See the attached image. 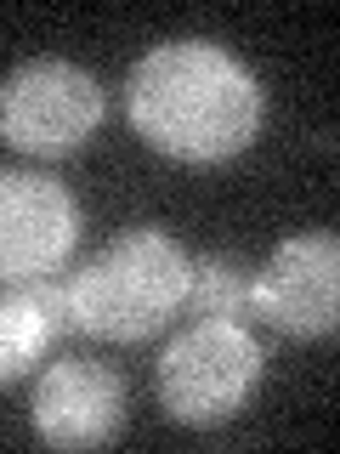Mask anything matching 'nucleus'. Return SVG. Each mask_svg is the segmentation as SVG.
Returning <instances> with one entry per match:
<instances>
[{
    "instance_id": "nucleus-1",
    "label": "nucleus",
    "mask_w": 340,
    "mask_h": 454,
    "mask_svg": "<svg viewBox=\"0 0 340 454\" xmlns=\"http://www.w3.org/2000/svg\"><path fill=\"white\" fill-rule=\"evenodd\" d=\"M125 114L153 153L182 165L238 160L267 120V91L227 46L165 40L125 80Z\"/></svg>"
},
{
    "instance_id": "nucleus-2",
    "label": "nucleus",
    "mask_w": 340,
    "mask_h": 454,
    "mask_svg": "<svg viewBox=\"0 0 340 454\" xmlns=\"http://www.w3.org/2000/svg\"><path fill=\"white\" fill-rule=\"evenodd\" d=\"M193 255L165 233V227H131L108 239L91 262L80 267L68 290V330L91 340H148L159 335L188 301Z\"/></svg>"
},
{
    "instance_id": "nucleus-3",
    "label": "nucleus",
    "mask_w": 340,
    "mask_h": 454,
    "mask_svg": "<svg viewBox=\"0 0 340 454\" xmlns=\"http://www.w3.org/2000/svg\"><path fill=\"white\" fill-rule=\"evenodd\" d=\"M267 352L238 318L188 324L159 358V403L182 426H221L261 387Z\"/></svg>"
},
{
    "instance_id": "nucleus-4",
    "label": "nucleus",
    "mask_w": 340,
    "mask_h": 454,
    "mask_svg": "<svg viewBox=\"0 0 340 454\" xmlns=\"http://www.w3.org/2000/svg\"><path fill=\"white\" fill-rule=\"evenodd\" d=\"M103 85L80 63L63 57H28L0 80V142L28 160H63L103 125Z\"/></svg>"
},
{
    "instance_id": "nucleus-5",
    "label": "nucleus",
    "mask_w": 340,
    "mask_h": 454,
    "mask_svg": "<svg viewBox=\"0 0 340 454\" xmlns=\"http://www.w3.org/2000/svg\"><path fill=\"white\" fill-rule=\"evenodd\" d=\"M80 205L46 170H0V284L51 278L74 255Z\"/></svg>"
},
{
    "instance_id": "nucleus-6",
    "label": "nucleus",
    "mask_w": 340,
    "mask_h": 454,
    "mask_svg": "<svg viewBox=\"0 0 340 454\" xmlns=\"http://www.w3.org/2000/svg\"><path fill=\"white\" fill-rule=\"evenodd\" d=\"M250 312H261L273 330L295 340L335 335L340 318V239L335 233H295L273 250V262L255 273Z\"/></svg>"
},
{
    "instance_id": "nucleus-7",
    "label": "nucleus",
    "mask_w": 340,
    "mask_h": 454,
    "mask_svg": "<svg viewBox=\"0 0 340 454\" xmlns=\"http://www.w3.org/2000/svg\"><path fill=\"white\" fill-rule=\"evenodd\" d=\"M28 420L46 449H103L125 426V380L108 364L57 358L35 387Z\"/></svg>"
},
{
    "instance_id": "nucleus-8",
    "label": "nucleus",
    "mask_w": 340,
    "mask_h": 454,
    "mask_svg": "<svg viewBox=\"0 0 340 454\" xmlns=\"http://www.w3.org/2000/svg\"><path fill=\"white\" fill-rule=\"evenodd\" d=\"M63 330H68V290L57 278L0 284V380L28 375L57 347Z\"/></svg>"
},
{
    "instance_id": "nucleus-9",
    "label": "nucleus",
    "mask_w": 340,
    "mask_h": 454,
    "mask_svg": "<svg viewBox=\"0 0 340 454\" xmlns=\"http://www.w3.org/2000/svg\"><path fill=\"white\" fill-rule=\"evenodd\" d=\"M250 290H255V273L238 255H221V250L193 255V278H188L193 312H205V318H244Z\"/></svg>"
}]
</instances>
